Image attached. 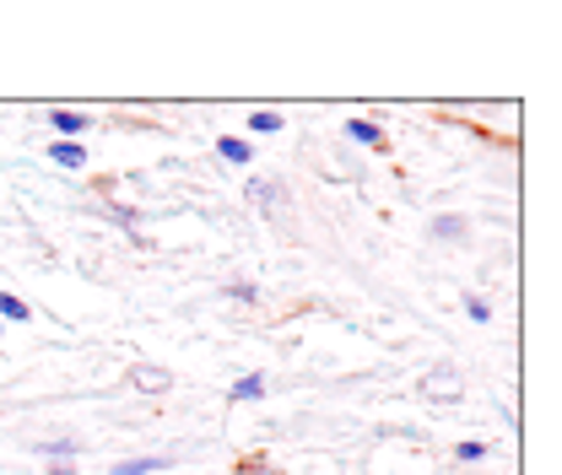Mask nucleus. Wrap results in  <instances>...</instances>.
Instances as JSON below:
<instances>
[{"label":"nucleus","instance_id":"obj_1","mask_svg":"<svg viewBox=\"0 0 562 475\" xmlns=\"http://www.w3.org/2000/svg\"><path fill=\"white\" fill-rule=\"evenodd\" d=\"M422 400H432V406L460 400V373H454V367H432V373H427V384H422Z\"/></svg>","mask_w":562,"mask_h":475},{"label":"nucleus","instance_id":"obj_2","mask_svg":"<svg viewBox=\"0 0 562 475\" xmlns=\"http://www.w3.org/2000/svg\"><path fill=\"white\" fill-rule=\"evenodd\" d=\"M131 384H136L140 395H168V389H173V373H168V367H146V362H140V367H131Z\"/></svg>","mask_w":562,"mask_h":475},{"label":"nucleus","instance_id":"obj_3","mask_svg":"<svg viewBox=\"0 0 562 475\" xmlns=\"http://www.w3.org/2000/svg\"><path fill=\"white\" fill-rule=\"evenodd\" d=\"M168 460H125V465H114L109 475H151V471H162Z\"/></svg>","mask_w":562,"mask_h":475},{"label":"nucleus","instance_id":"obj_4","mask_svg":"<svg viewBox=\"0 0 562 475\" xmlns=\"http://www.w3.org/2000/svg\"><path fill=\"white\" fill-rule=\"evenodd\" d=\"M255 395H266V378H255V373H249V378H238V384H233V400H255Z\"/></svg>","mask_w":562,"mask_h":475},{"label":"nucleus","instance_id":"obj_5","mask_svg":"<svg viewBox=\"0 0 562 475\" xmlns=\"http://www.w3.org/2000/svg\"><path fill=\"white\" fill-rule=\"evenodd\" d=\"M216 151H222V157H227V162H238V168H244V162H249V146H244V140H216Z\"/></svg>","mask_w":562,"mask_h":475},{"label":"nucleus","instance_id":"obj_6","mask_svg":"<svg viewBox=\"0 0 562 475\" xmlns=\"http://www.w3.org/2000/svg\"><path fill=\"white\" fill-rule=\"evenodd\" d=\"M55 131H60V136H76V131H87V120H81V114H66V109H60V114H55Z\"/></svg>","mask_w":562,"mask_h":475},{"label":"nucleus","instance_id":"obj_7","mask_svg":"<svg viewBox=\"0 0 562 475\" xmlns=\"http://www.w3.org/2000/svg\"><path fill=\"white\" fill-rule=\"evenodd\" d=\"M55 162H66V168H81V151L76 146H66V140H55V151H49Z\"/></svg>","mask_w":562,"mask_h":475},{"label":"nucleus","instance_id":"obj_8","mask_svg":"<svg viewBox=\"0 0 562 475\" xmlns=\"http://www.w3.org/2000/svg\"><path fill=\"white\" fill-rule=\"evenodd\" d=\"M0 314H5V319H27V303H16L11 292H0Z\"/></svg>","mask_w":562,"mask_h":475},{"label":"nucleus","instance_id":"obj_9","mask_svg":"<svg viewBox=\"0 0 562 475\" xmlns=\"http://www.w3.org/2000/svg\"><path fill=\"white\" fill-rule=\"evenodd\" d=\"M249 125H255V131H260V136H277V131H281V120H277V114H255V120H249Z\"/></svg>","mask_w":562,"mask_h":475},{"label":"nucleus","instance_id":"obj_10","mask_svg":"<svg viewBox=\"0 0 562 475\" xmlns=\"http://www.w3.org/2000/svg\"><path fill=\"white\" fill-rule=\"evenodd\" d=\"M351 136H357V140H368V146H379V125H368V120H357V125H351Z\"/></svg>","mask_w":562,"mask_h":475},{"label":"nucleus","instance_id":"obj_11","mask_svg":"<svg viewBox=\"0 0 562 475\" xmlns=\"http://www.w3.org/2000/svg\"><path fill=\"white\" fill-rule=\"evenodd\" d=\"M238 475H271V471H266L260 460H249V465H238Z\"/></svg>","mask_w":562,"mask_h":475}]
</instances>
